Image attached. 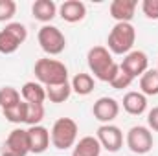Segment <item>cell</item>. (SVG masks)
I'll return each instance as SVG.
<instances>
[{
  "instance_id": "cell-25",
  "label": "cell",
  "mask_w": 158,
  "mask_h": 156,
  "mask_svg": "<svg viewBox=\"0 0 158 156\" xmlns=\"http://www.w3.org/2000/svg\"><path fill=\"white\" fill-rule=\"evenodd\" d=\"M17 4L15 0H0V22H7L15 17Z\"/></svg>"
},
{
  "instance_id": "cell-23",
  "label": "cell",
  "mask_w": 158,
  "mask_h": 156,
  "mask_svg": "<svg viewBox=\"0 0 158 156\" xmlns=\"http://www.w3.org/2000/svg\"><path fill=\"white\" fill-rule=\"evenodd\" d=\"M20 101H22V96L15 86H2L0 88V109L2 110L20 103Z\"/></svg>"
},
{
  "instance_id": "cell-2",
  "label": "cell",
  "mask_w": 158,
  "mask_h": 156,
  "mask_svg": "<svg viewBox=\"0 0 158 156\" xmlns=\"http://www.w3.org/2000/svg\"><path fill=\"white\" fill-rule=\"evenodd\" d=\"M33 72L37 83H40L42 86H55V84L68 83V68L64 66V63L57 59H50V57L39 59L35 63Z\"/></svg>"
},
{
  "instance_id": "cell-12",
  "label": "cell",
  "mask_w": 158,
  "mask_h": 156,
  "mask_svg": "<svg viewBox=\"0 0 158 156\" xmlns=\"http://www.w3.org/2000/svg\"><path fill=\"white\" fill-rule=\"evenodd\" d=\"M28 132V145H30V153L31 154H42L52 140H50V130L42 125H35V127H28L26 129Z\"/></svg>"
},
{
  "instance_id": "cell-1",
  "label": "cell",
  "mask_w": 158,
  "mask_h": 156,
  "mask_svg": "<svg viewBox=\"0 0 158 156\" xmlns=\"http://www.w3.org/2000/svg\"><path fill=\"white\" fill-rule=\"evenodd\" d=\"M86 63H88V68L94 74V77L103 83H110L119 72V64H116V61L112 59V53L105 46L90 48L88 55H86Z\"/></svg>"
},
{
  "instance_id": "cell-27",
  "label": "cell",
  "mask_w": 158,
  "mask_h": 156,
  "mask_svg": "<svg viewBox=\"0 0 158 156\" xmlns=\"http://www.w3.org/2000/svg\"><path fill=\"white\" fill-rule=\"evenodd\" d=\"M132 81H134V79L129 77L127 74H123V72L119 70L118 74H116V77L110 81V86L116 88V90H123V88H129V86L132 84Z\"/></svg>"
},
{
  "instance_id": "cell-4",
  "label": "cell",
  "mask_w": 158,
  "mask_h": 156,
  "mask_svg": "<svg viewBox=\"0 0 158 156\" xmlns=\"http://www.w3.org/2000/svg\"><path fill=\"white\" fill-rule=\"evenodd\" d=\"M77 132L79 127L72 117H59L50 130L52 145L59 151H66L77 143Z\"/></svg>"
},
{
  "instance_id": "cell-28",
  "label": "cell",
  "mask_w": 158,
  "mask_h": 156,
  "mask_svg": "<svg viewBox=\"0 0 158 156\" xmlns=\"http://www.w3.org/2000/svg\"><path fill=\"white\" fill-rule=\"evenodd\" d=\"M147 125H149V130H155L158 132V107H153L147 114Z\"/></svg>"
},
{
  "instance_id": "cell-15",
  "label": "cell",
  "mask_w": 158,
  "mask_h": 156,
  "mask_svg": "<svg viewBox=\"0 0 158 156\" xmlns=\"http://www.w3.org/2000/svg\"><path fill=\"white\" fill-rule=\"evenodd\" d=\"M123 110L131 116H140L147 110V97L142 92H127L123 96Z\"/></svg>"
},
{
  "instance_id": "cell-24",
  "label": "cell",
  "mask_w": 158,
  "mask_h": 156,
  "mask_svg": "<svg viewBox=\"0 0 158 156\" xmlns=\"http://www.w3.org/2000/svg\"><path fill=\"white\" fill-rule=\"evenodd\" d=\"M28 110H26V125L28 127H35L40 125V121L44 119V105L39 103H26Z\"/></svg>"
},
{
  "instance_id": "cell-7",
  "label": "cell",
  "mask_w": 158,
  "mask_h": 156,
  "mask_svg": "<svg viewBox=\"0 0 158 156\" xmlns=\"http://www.w3.org/2000/svg\"><path fill=\"white\" fill-rule=\"evenodd\" d=\"M125 142H127V147L131 149V153H134V154H147L155 143L153 132L149 130V127H143V125L131 127Z\"/></svg>"
},
{
  "instance_id": "cell-3",
  "label": "cell",
  "mask_w": 158,
  "mask_h": 156,
  "mask_svg": "<svg viewBox=\"0 0 158 156\" xmlns=\"http://www.w3.org/2000/svg\"><path fill=\"white\" fill-rule=\"evenodd\" d=\"M134 42H136V30L131 22H116L107 39L109 51L116 55H127L129 51H132Z\"/></svg>"
},
{
  "instance_id": "cell-18",
  "label": "cell",
  "mask_w": 158,
  "mask_h": 156,
  "mask_svg": "<svg viewBox=\"0 0 158 156\" xmlns=\"http://www.w3.org/2000/svg\"><path fill=\"white\" fill-rule=\"evenodd\" d=\"M101 145L96 136H83L77 143L74 145L72 156H99Z\"/></svg>"
},
{
  "instance_id": "cell-10",
  "label": "cell",
  "mask_w": 158,
  "mask_h": 156,
  "mask_svg": "<svg viewBox=\"0 0 158 156\" xmlns=\"http://www.w3.org/2000/svg\"><path fill=\"white\" fill-rule=\"evenodd\" d=\"M96 138L101 145V149L109 151V153H118L123 147V132L121 129L109 123V125H101L96 132Z\"/></svg>"
},
{
  "instance_id": "cell-9",
  "label": "cell",
  "mask_w": 158,
  "mask_h": 156,
  "mask_svg": "<svg viewBox=\"0 0 158 156\" xmlns=\"http://www.w3.org/2000/svg\"><path fill=\"white\" fill-rule=\"evenodd\" d=\"M119 70L123 74H127L129 77L138 79L149 70V59L142 50H132L123 57V61L119 64Z\"/></svg>"
},
{
  "instance_id": "cell-16",
  "label": "cell",
  "mask_w": 158,
  "mask_h": 156,
  "mask_svg": "<svg viewBox=\"0 0 158 156\" xmlns=\"http://www.w3.org/2000/svg\"><path fill=\"white\" fill-rule=\"evenodd\" d=\"M31 13L37 20L48 24L55 18V15L59 13V7L53 0H35L31 6Z\"/></svg>"
},
{
  "instance_id": "cell-14",
  "label": "cell",
  "mask_w": 158,
  "mask_h": 156,
  "mask_svg": "<svg viewBox=\"0 0 158 156\" xmlns=\"http://www.w3.org/2000/svg\"><path fill=\"white\" fill-rule=\"evenodd\" d=\"M136 7H138L136 0H112L110 17L116 22H131L136 13Z\"/></svg>"
},
{
  "instance_id": "cell-19",
  "label": "cell",
  "mask_w": 158,
  "mask_h": 156,
  "mask_svg": "<svg viewBox=\"0 0 158 156\" xmlns=\"http://www.w3.org/2000/svg\"><path fill=\"white\" fill-rule=\"evenodd\" d=\"M70 86L72 92H76L77 96H88L94 90V77L90 74H76Z\"/></svg>"
},
{
  "instance_id": "cell-20",
  "label": "cell",
  "mask_w": 158,
  "mask_h": 156,
  "mask_svg": "<svg viewBox=\"0 0 158 156\" xmlns=\"http://www.w3.org/2000/svg\"><path fill=\"white\" fill-rule=\"evenodd\" d=\"M140 92L147 96H158V70H147L140 77Z\"/></svg>"
},
{
  "instance_id": "cell-6",
  "label": "cell",
  "mask_w": 158,
  "mask_h": 156,
  "mask_svg": "<svg viewBox=\"0 0 158 156\" xmlns=\"http://www.w3.org/2000/svg\"><path fill=\"white\" fill-rule=\"evenodd\" d=\"M28 39V30L20 22H9L4 30H0V53L9 55L15 53L20 44Z\"/></svg>"
},
{
  "instance_id": "cell-8",
  "label": "cell",
  "mask_w": 158,
  "mask_h": 156,
  "mask_svg": "<svg viewBox=\"0 0 158 156\" xmlns=\"http://www.w3.org/2000/svg\"><path fill=\"white\" fill-rule=\"evenodd\" d=\"M30 154V145H28V132L26 129H13L2 149H0V156H28Z\"/></svg>"
},
{
  "instance_id": "cell-17",
  "label": "cell",
  "mask_w": 158,
  "mask_h": 156,
  "mask_svg": "<svg viewBox=\"0 0 158 156\" xmlns=\"http://www.w3.org/2000/svg\"><path fill=\"white\" fill-rule=\"evenodd\" d=\"M20 96H22V101H26V103H39V105H42L46 101V88L37 81H28L20 88Z\"/></svg>"
},
{
  "instance_id": "cell-13",
  "label": "cell",
  "mask_w": 158,
  "mask_h": 156,
  "mask_svg": "<svg viewBox=\"0 0 158 156\" xmlns=\"http://www.w3.org/2000/svg\"><path fill=\"white\" fill-rule=\"evenodd\" d=\"M59 17L70 24L81 22L86 17V6L81 0H64L59 6Z\"/></svg>"
},
{
  "instance_id": "cell-21",
  "label": "cell",
  "mask_w": 158,
  "mask_h": 156,
  "mask_svg": "<svg viewBox=\"0 0 158 156\" xmlns=\"http://www.w3.org/2000/svg\"><path fill=\"white\" fill-rule=\"evenodd\" d=\"M44 88H46V99H50L52 103H64L72 94L70 83H63V84H55V86H44Z\"/></svg>"
},
{
  "instance_id": "cell-26",
  "label": "cell",
  "mask_w": 158,
  "mask_h": 156,
  "mask_svg": "<svg viewBox=\"0 0 158 156\" xmlns=\"http://www.w3.org/2000/svg\"><path fill=\"white\" fill-rule=\"evenodd\" d=\"M142 11L147 18L158 20V0H143L142 2Z\"/></svg>"
},
{
  "instance_id": "cell-29",
  "label": "cell",
  "mask_w": 158,
  "mask_h": 156,
  "mask_svg": "<svg viewBox=\"0 0 158 156\" xmlns=\"http://www.w3.org/2000/svg\"><path fill=\"white\" fill-rule=\"evenodd\" d=\"M156 70H158V64H156Z\"/></svg>"
},
{
  "instance_id": "cell-11",
  "label": "cell",
  "mask_w": 158,
  "mask_h": 156,
  "mask_svg": "<svg viewBox=\"0 0 158 156\" xmlns=\"http://www.w3.org/2000/svg\"><path fill=\"white\" fill-rule=\"evenodd\" d=\"M92 114L94 117L99 121V123H103V125H109V123H112L119 114V103L114 99V97H99L96 103H94V107H92Z\"/></svg>"
},
{
  "instance_id": "cell-22",
  "label": "cell",
  "mask_w": 158,
  "mask_h": 156,
  "mask_svg": "<svg viewBox=\"0 0 158 156\" xmlns=\"http://www.w3.org/2000/svg\"><path fill=\"white\" fill-rule=\"evenodd\" d=\"M26 110H28L26 101H20V103H17V105H13V107L4 109L2 114H4V117H6L9 123L20 125V123H26Z\"/></svg>"
},
{
  "instance_id": "cell-5",
  "label": "cell",
  "mask_w": 158,
  "mask_h": 156,
  "mask_svg": "<svg viewBox=\"0 0 158 156\" xmlns=\"http://www.w3.org/2000/svg\"><path fill=\"white\" fill-rule=\"evenodd\" d=\"M37 40H39V46L42 48V51L48 55H59L66 48L64 33L57 26H52V24H44L40 28L37 33Z\"/></svg>"
}]
</instances>
